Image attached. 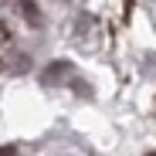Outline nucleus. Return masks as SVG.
<instances>
[{"label":"nucleus","instance_id":"nucleus-1","mask_svg":"<svg viewBox=\"0 0 156 156\" xmlns=\"http://www.w3.org/2000/svg\"><path fill=\"white\" fill-rule=\"evenodd\" d=\"M17 7H20V17L27 20V24H34V27H41V24H44V17H41V10H37L34 0H20Z\"/></svg>","mask_w":156,"mask_h":156},{"label":"nucleus","instance_id":"nucleus-2","mask_svg":"<svg viewBox=\"0 0 156 156\" xmlns=\"http://www.w3.org/2000/svg\"><path fill=\"white\" fill-rule=\"evenodd\" d=\"M14 153H17L14 146H0V156H14Z\"/></svg>","mask_w":156,"mask_h":156},{"label":"nucleus","instance_id":"nucleus-3","mask_svg":"<svg viewBox=\"0 0 156 156\" xmlns=\"http://www.w3.org/2000/svg\"><path fill=\"white\" fill-rule=\"evenodd\" d=\"M146 156H156V153H146Z\"/></svg>","mask_w":156,"mask_h":156}]
</instances>
